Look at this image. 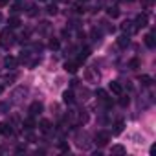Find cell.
Returning <instances> with one entry per match:
<instances>
[{
    "label": "cell",
    "mask_w": 156,
    "mask_h": 156,
    "mask_svg": "<svg viewBox=\"0 0 156 156\" xmlns=\"http://www.w3.org/2000/svg\"><path fill=\"white\" fill-rule=\"evenodd\" d=\"M13 42H15V35H13L11 28H6V30L0 31V46H2V48L8 50V48L13 46Z\"/></svg>",
    "instance_id": "cell-1"
},
{
    "label": "cell",
    "mask_w": 156,
    "mask_h": 156,
    "mask_svg": "<svg viewBox=\"0 0 156 156\" xmlns=\"http://www.w3.org/2000/svg\"><path fill=\"white\" fill-rule=\"evenodd\" d=\"M147 22H149V19H147V15H145V13H143V15H138V17H136V20L132 22V24H134V31H138V30L145 28V26H147Z\"/></svg>",
    "instance_id": "cell-2"
},
{
    "label": "cell",
    "mask_w": 156,
    "mask_h": 156,
    "mask_svg": "<svg viewBox=\"0 0 156 156\" xmlns=\"http://www.w3.org/2000/svg\"><path fill=\"white\" fill-rule=\"evenodd\" d=\"M108 140H110V134H108V132H105V130H101V132H98V134H96V143H98L99 147L107 145V143H108Z\"/></svg>",
    "instance_id": "cell-3"
},
{
    "label": "cell",
    "mask_w": 156,
    "mask_h": 156,
    "mask_svg": "<svg viewBox=\"0 0 156 156\" xmlns=\"http://www.w3.org/2000/svg\"><path fill=\"white\" fill-rule=\"evenodd\" d=\"M108 88H110V92L116 94V96H121V94H123V87H121L119 81H112V83L108 85Z\"/></svg>",
    "instance_id": "cell-4"
},
{
    "label": "cell",
    "mask_w": 156,
    "mask_h": 156,
    "mask_svg": "<svg viewBox=\"0 0 156 156\" xmlns=\"http://www.w3.org/2000/svg\"><path fill=\"white\" fill-rule=\"evenodd\" d=\"M77 68H79V62H77V61H66V62H64V70H66L68 73H75Z\"/></svg>",
    "instance_id": "cell-5"
},
{
    "label": "cell",
    "mask_w": 156,
    "mask_h": 156,
    "mask_svg": "<svg viewBox=\"0 0 156 156\" xmlns=\"http://www.w3.org/2000/svg\"><path fill=\"white\" fill-rule=\"evenodd\" d=\"M41 112H42V103L33 101V103L30 105V114H31V116H37V114H41Z\"/></svg>",
    "instance_id": "cell-6"
},
{
    "label": "cell",
    "mask_w": 156,
    "mask_h": 156,
    "mask_svg": "<svg viewBox=\"0 0 156 156\" xmlns=\"http://www.w3.org/2000/svg\"><path fill=\"white\" fill-rule=\"evenodd\" d=\"M0 134L4 136H13V129H11V123H0Z\"/></svg>",
    "instance_id": "cell-7"
},
{
    "label": "cell",
    "mask_w": 156,
    "mask_h": 156,
    "mask_svg": "<svg viewBox=\"0 0 156 156\" xmlns=\"http://www.w3.org/2000/svg\"><path fill=\"white\" fill-rule=\"evenodd\" d=\"M129 42H130L129 33H123V35H119V37H118V46H119V48H127V46H129Z\"/></svg>",
    "instance_id": "cell-8"
},
{
    "label": "cell",
    "mask_w": 156,
    "mask_h": 156,
    "mask_svg": "<svg viewBox=\"0 0 156 156\" xmlns=\"http://www.w3.org/2000/svg\"><path fill=\"white\" fill-rule=\"evenodd\" d=\"M17 64H19V61H17L15 57H11V55H8V57L4 59V66H6V68H9V70L17 68Z\"/></svg>",
    "instance_id": "cell-9"
},
{
    "label": "cell",
    "mask_w": 156,
    "mask_h": 156,
    "mask_svg": "<svg viewBox=\"0 0 156 156\" xmlns=\"http://www.w3.org/2000/svg\"><path fill=\"white\" fill-rule=\"evenodd\" d=\"M145 44H147V48H154L156 46V39H154V31H151V33H147L145 35Z\"/></svg>",
    "instance_id": "cell-10"
},
{
    "label": "cell",
    "mask_w": 156,
    "mask_h": 156,
    "mask_svg": "<svg viewBox=\"0 0 156 156\" xmlns=\"http://www.w3.org/2000/svg\"><path fill=\"white\" fill-rule=\"evenodd\" d=\"M62 101L66 103V105H72L75 99H73V92L72 90H66V92H62Z\"/></svg>",
    "instance_id": "cell-11"
},
{
    "label": "cell",
    "mask_w": 156,
    "mask_h": 156,
    "mask_svg": "<svg viewBox=\"0 0 156 156\" xmlns=\"http://www.w3.org/2000/svg\"><path fill=\"white\" fill-rule=\"evenodd\" d=\"M107 13H108L110 19H118V17H119V8H118V6H110V8L107 9Z\"/></svg>",
    "instance_id": "cell-12"
},
{
    "label": "cell",
    "mask_w": 156,
    "mask_h": 156,
    "mask_svg": "<svg viewBox=\"0 0 156 156\" xmlns=\"http://www.w3.org/2000/svg\"><path fill=\"white\" fill-rule=\"evenodd\" d=\"M121 30H123L125 33H136V31H134V26H132V22H129V20H125V22L121 24Z\"/></svg>",
    "instance_id": "cell-13"
},
{
    "label": "cell",
    "mask_w": 156,
    "mask_h": 156,
    "mask_svg": "<svg viewBox=\"0 0 156 156\" xmlns=\"http://www.w3.org/2000/svg\"><path fill=\"white\" fill-rule=\"evenodd\" d=\"M140 83L143 87H151L152 85V77L151 75H140Z\"/></svg>",
    "instance_id": "cell-14"
},
{
    "label": "cell",
    "mask_w": 156,
    "mask_h": 156,
    "mask_svg": "<svg viewBox=\"0 0 156 156\" xmlns=\"http://www.w3.org/2000/svg\"><path fill=\"white\" fill-rule=\"evenodd\" d=\"M39 127H41V130H42V132H50V129H51V123H50L48 119H41Z\"/></svg>",
    "instance_id": "cell-15"
},
{
    "label": "cell",
    "mask_w": 156,
    "mask_h": 156,
    "mask_svg": "<svg viewBox=\"0 0 156 156\" xmlns=\"http://www.w3.org/2000/svg\"><path fill=\"white\" fill-rule=\"evenodd\" d=\"M88 55H90V48H85V50L79 53V57H77V62H83V61H87V59H88Z\"/></svg>",
    "instance_id": "cell-16"
},
{
    "label": "cell",
    "mask_w": 156,
    "mask_h": 156,
    "mask_svg": "<svg viewBox=\"0 0 156 156\" xmlns=\"http://www.w3.org/2000/svg\"><path fill=\"white\" fill-rule=\"evenodd\" d=\"M22 125L26 127V130H31V129L35 127V121H33V118H26V119L22 121Z\"/></svg>",
    "instance_id": "cell-17"
},
{
    "label": "cell",
    "mask_w": 156,
    "mask_h": 156,
    "mask_svg": "<svg viewBox=\"0 0 156 156\" xmlns=\"http://www.w3.org/2000/svg\"><path fill=\"white\" fill-rule=\"evenodd\" d=\"M8 24H9V28H11V30H13V28H19V26H20V19H19V17H11Z\"/></svg>",
    "instance_id": "cell-18"
},
{
    "label": "cell",
    "mask_w": 156,
    "mask_h": 156,
    "mask_svg": "<svg viewBox=\"0 0 156 156\" xmlns=\"http://www.w3.org/2000/svg\"><path fill=\"white\" fill-rule=\"evenodd\" d=\"M125 152H127V149L123 145H114L112 147V154H125Z\"/></svg>",
    "instance_id": "cell-19"
},
{
    "label": "cell",
    "mask_w": 156,
    "mask_h": 156,
    "mask_svg": "<svg viewBox=\"0 0 156 156\" xmlns=\"http://www.w3.org/2000/svg\"><path fill=\"white\" fill-rule=\"evenodd\" d=\"M114 127H116V129H114V134H119V132H123V127H125V123H123L121 119H118Z\"/></svg>",
    "instance_id": "cell-20"
},
{
    "label": "cell",
    "mask_w": 156,
    "mask_h": 156,
    "mask_svg": "<svg viewBox=\"0 0 156 156\" xmlns=\"http://www.w3.org/2000/svg\"><path fill=\"white\" fill-rule=\"evenodd\" d=\"M48 46H50V50H59V46H61L59 44V39H50V44Z\"/></svg>",
    "instance_id": "cell-21"
},
{
    "label": "cell",
    "mask_w": 156,
    "mask_h": 156,
    "mask_svg": "<svg viewBox=\"0 0 156 156\" xmlns=\"http://www.w3.org/2000/svg\"><path fill=\"white\" fill-rule=\"evenodd\" d=\"M129 103H130L129 96H123V94H121V98H119V105H121V107H127Z\"/></svg>",
    "instance_id": "cell-22"
},
{
    "label": "cell",
    "mask_w": 156,
    "mask_h": 156,
    "mask_svg": "<svg viewBox=\"0 0 156 156\" xmlns=\"http://www.w3.org/2000/svg\"><path fill=\"white\" fill-rule=\"evenodd\" d=\"M152 4H154V0H141V6H143L145 9H151Z\"/></svg>",
    "instance_id": "cell-23"
},
{
    "label": "cell",
    "mask_w": 156,
    "mask_h": 156,
    "mask_svg": "<svg viewBox=\"0 0 156 156\" xmlns=\"http://www.w3.org/2000/svg\"><path fill=\"white\" fill-rule=\"evenodd\" d=\"M129 66H130V70H136V68L140 66V59H130V62H129Z\"/></svg>",
    "instance_id": "cell-24"
},
{
    "label": "cell",
    "mask_w": 156,
    "mask_h": 156,
    "mask_svg": "<svg viewBox=\"0 0 156 156\" xmlns=\"http://www.w3.org/2000/svg\"><path fill=\"white\" fill-rule=\"evenodd\" d=\"M46 11H48L50 15H55V13H57V6H55V4H50V6L46 8Z\"/></svg>",
    "instance_id": "cell-25"
},
{
    "label": "cell",
    "mask_w": 156,
    "mask_h": 156,
    "mask_svg": "<svg viewBox=\"0 0 156 156\" xmlns=\"http://www.w3.org/2000/svg\"><path fill=\"white\" fill-rule=\"evenodd\" d=\"M28 15H30V17H35V15H37V8H35V6H31V8H30V11H28Z\"/></svg>",
    "instance_id": "cell-26"
},
{
    "label": "cell",
    "mask_w": 156,
    "mask_h": 156,
    "mask_svg": "<svg viewBox=\"0 0 156 156\" xmlns=\"http://www.w3.org/2000/svg\"><path fill=\"white\" fill-rule=\"evenodd\" d=\"M73 9H75L77 13H85V6H81V4H77V6H75Z\"/></svg>",
    "instance_id": "cell-27"
},
{
    "label": "cell",
    "mask_w": 156,
    "mask_h": 156,
    "mask_svg": "<svg viewBox=\"0 0 156 156\" xmlns=\"http://www.w3.org/2000/svg\"><path fill=\"white\" fill-rule=\"evenodd\" d=\"M26 140H28V141H35V134H31V132L28 130V134H26Z\"/></svg>",
    "instance_id": "cell-28"
},
{
    "label": "cell",
    "mask_w": 156,
    "mask_h": 156,
    "mask_svg": "<svg viewBox=\"0 0 156 156\" xmlns=\"http://www.w3.org/2000/svg\"><path fill=\"white\" fill-rule=\"evenodd\" d=\"M87 119H88V116H87V114L83 112V114L79 116V121H81V123H87Z\"/></svg>",
    "instance_id": "cell-29"
},
{
    "label": "cell",
    "mask_w": 156,
    "mask_h": 156,
    "mask_svg": "<svg viewBox=\"0 0 156 156\" xmlns=\"http://www.w3.org/2000/svg\"><path fill=\"white\" fill-rule=\"evenodd\" d=\"M59 147H61V151H68V145L64 141H59Z\"/></svg>",
    "instance_id": "cell-30"
},
{
    "label": "cell",
    "mask_w": 156,
    "mask_h": 156,
    "mask_svg": "<svg viewBox=\"0 0 156 156\" xmlns=\"http://www.w3.org/2000/svg\"><path fill=\"white\" fill-rule=\"evenodd\" d=\"M9 2H11V0H0V8H6Z\"/></svg>",
    "instance_id": "cell-31"
},
{
    "label": "cell",
    "mask_w": 156,
    "mask_h": 156,
    "mask_svg": "<svg viewBox=\"0 0 156 156\" xmlns=\"http://www.w3.org/2000/svg\"><path fill=\"white\" fill-rule=\"evenodd\" d=\"M87 79H94V73L90 70H87Z\"/></svg>",
    "instance_id": "cell-32"
},
{
    "label": "cell",
    "mask_w": 156,
    "mask_h": 156,
    "mask_svg": "<svg viewBox=\"0 0 156 156\" xmlns=\"http://www.w3.org/2000/svg\"><path fill=\"white\" fill-rule=\"evenodd\" d=\"M4 92V85H0V94H2Z\"/></svg>",
    "instance_id": "cell-33"
},
{
    "label": "cell",
    "mask_w": 156,
    "mask_h": 156,
    "mask_svg": "<svg viewBox=\"0 0 156 156\" xmlns=\"http://www.w3.org/2000/svg\"><path fill=\"white\" fill-rule=\"evenodd\" d=\"M81 2H87V0H81Z\"/></svg>",
    "instance_id": "cell-34"
},
{
    "label": "cell",
    "mask_w": 156,
    "mask_h": 156,
    "mask_svg": "<svg viewBox=\"0 0 156 156\" xmlns=\"http://www.w3.org/2000/svg\"><path fill=\"white\" fill-rule=\"evenodd\" d=\"M0 19H2V17H0Z\"/></svg>",
    "instance_id": "cell-35"
}]
</instances>
